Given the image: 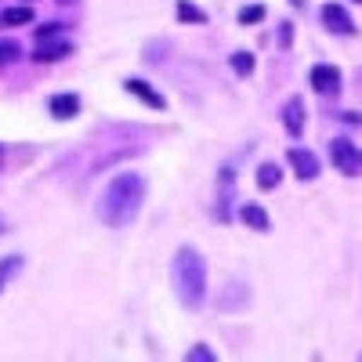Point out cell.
<instances>
[{"label":"cell","mask_w":362,"mask_h":362,"mask_svg":"<svg viewBox=\"0 0 362 362\" xmlns=\"http://www.w3.org/2000/svg\"><path fill=\"white\" fill-rule=\"evenodd\" d=\"M232 177H235V174H232V167H225V170H221V192H218V199H221V203H218V218H221V221H228V218H232V214H228V199H232Z\"/></svg>","instance_id":"13"},{"label":"cell","mask_w":362,"mask_h":362,"mask_svg":"<svg viewBox=\"0 0 362 362\" xmlns=\"http://www.w3.org/2000/svg\"><path fill=\"white\" fill-rule=\"evenodd\" d=\"M312 87L319 95H337L341 90V69L337 66H312Z\"/></svg>","instance_id":"7"},{"label":"cell","mask_w":362,"mask_h":362,"mask_svg":"<svg viewBox=\"0 0 362 362\" xmlns=\"http://www.w3.org/2000/svg\"><path fill=\"white\" fill-rule=\"evenodd\" d=\"M124 87L131 90V95H134V98H141L145 105H153V109H167V102H163V95H156V90H153V87H148L145 80H138V76H131V80H127Z\"/></svg>","instance_id":"10"},{"label":"cell","mask_w":362,"mask_h":362,"mask_svg":"<svg viewBox=\"0 0 362 362\" xmlns=\"http://www.w3.org/2000/svg\"><path fill=\"white\" fill-rule=\"evenodd\" d=\"M290 167L300 181H315L319 177V156L312 153V148H290Z\"/></svg>","instance_id":"6"},{"label":"cell","mask_w":362,"mask_h":362,"mask_svg":"<svg viewBox=\"0 0 362 362\" xmlns=\"http://www.w3.org/2000/svg\"><path fill=\"white\" fill-rule=\"evenodd\" d=\"M22 261H25V257H18V254H11V257L0 261V290H4V286L18 276V272H22Z\"/></svg>","instance_id":"14"},{"label":"cell","mask_w":362,"mask_h":362,"mask_svg":"<svg viewBox=\"0 0 362 362\" xmlns=\"http://www.w3.org/2000/svg\"><path fill=\"white\" fill-rule=\"evenodd\" d=\"M185 358H189V362H214L218 355H214V351H210L206 344H196V348H192V351H189Z\"/></svg>","instance_id":"20"},{"label":"cell","mask_w":362,"mask_h":362,"mask_svg":"<svg viewBox=\"0 0 362 362\" xmlns=\"http://www.w3.org/2000/svg\"><path fill=\"white\" fill-rule=\"evenodd\" d=\"M4 228H8V221H4V218H0V235H4Z\"/></svg>","instance_id":"23"},{"label":"cell","mask_w":362,"mask_h":362,"mask_svg":"<svg viewBox=\"0 0 362 362\" xmlns=\"http://www.w3.org/2000/svg\"><path fill=\"white\" fill-rule=\"evenodd\" d=\"M141 203H145V177L141 174H116L105 192L98 196V218L109 228H127L138 214H141Z\"/></svg>","instance_id":"1"},{"label":"cell","mask_w":362,"mask_h":362,"mask_svg":"<svg viewBox=\"0 0 362 362\" xmlns=\"http://www.w3.org/2000/svg\"><path fill=\"white\" fill-rule=\"evenodd\" d=\"M261 18H264V8H261V4L239 11V22H243V25H254V22H261Z\"/></svg>","instance_id":"19"},{"label":"cell","mask_w":362,"mask_h":362,"mask_svg":"<svg viewBox=\"0 0 362 362\" xmlns=\"http://www.w3.org/2000/svg\"><path fill=\"white\" fill-rule=\"evenodd\" d=\"M283 127L290 131V138H300L305 134V98H286L283 105Z\"/></svg>","instance_id":"8"},{"label":"cell","mask_w":362,"mask_h":362,"mask_svg":"<svg viewBox=\"0 0 362 362\" xmlns=\"http://www.w3.org/2000/svg\"><path fill=\"white\" fill-rule=\"evenodd\" d=\"M0 22L4 25H29L33 22V11L29 8H8V11H0Z\"/></svg>","instance_id":"16"},{"label":"cell","mask_w":362,"mask_h":362,"mask_svg":"<svg viewBox=\"0 0 362 362\" xmlns=\"http://www.w3.org/2000/svg\"><path fill=\"white\" fill-rule=\"evenodd\" d=\"M73 54V44L62 37H51V40H37L33 47V62H62V58Z\"/></svg>","instance_id":"5"},{"label":"cell","mask_w":362,"mask_h":362,"mask_svg":"<svg viewBox=\"0 0 362 362\" xmlns=\"http://www.w3.org/2000/svg\"><path fill=\"white\" fill-rule=\"evenodd\" d=\"M18 54H22V47H18L15 40H0V69L11 66V62H18Z\"/></svg>","instance_id":"18"},{"label":"cell","mask_w":362,"mask_h":362,"mask_svg":"<svg viewBox=\"0 0 362 362\" xmlns=\"http://www.w3.org/2000/svg\"><path fill=\"white\" fill-rule=\"evenodd\" d=\"M329 160L344 177H358L362 174V148L351 145L348 138H334L329 141Z\"/></svg>","instance_id":"3"},{"label":"cell","mask_w":362,"mask_h":362,"mask_svg":"<svg viewBox=\"0 0 362 362\" xmlns=\"http://www.w3.org/2000/svg\"><path fill=\"white\" fill-rule=\"evenodd\" d=\"M290 29H293L290 22H283V25H279V44H283V47H290V37H293Z\"/></svg>","instance_id":"22"},{"label":"cell","mask_w":362,"mask_h":362,"mask_svg":"<svg viewBox=\"0 0 362 362\" xmlns=\"http://www.w3.org/2000/svg\"><path fill=\"white\" fill-rule=\"evenodd\" d=\"M355 4H362V0H355Z\"/></svg>","instance_id":"25"},{"label":"cell","mask_w":362,"mask_h":362,"mask_svg":"<svg viewBox=\"0 0 362 362\" xmlns=\"http://www.w3.org/2000/svg\"><path fill=\"white\" fill-rule=\"evenodd\" d=\"M174 11H177V18H181V22H196V25H199V22H206V11H199V8L192 4V0H177V8H174Z\"/></svg>","instance_id":"15"},{"label":"cell","mask_w":362,"mask_h":362,"mask_svg":"<svg viewBox=\"0 0 362 362\" xmlns=\"http://www.w3.org/2000/svg\"><path fill=\"white\" fill-rule=\"evenodd\" d=\"M0 29H4V22H0Z\"/></svg>","instance_id":"26"},{"label":"cell","mask_w":362,"mask_h":362,"mask_svg":"<svg viewBox=\"0 0 362 362\" xmlns=\"http://www.w3.org/2000/svg\"><path fill=\"white\" fill-rule=\"evenodd\" d=\"M0 163H4V145H0Z\"/></svg>","instance_id":"24"},{"label":"cell","mask_w":362,"mask_h":362,"mask_svg":"<svg viewBox=\"0 0 362 362\" xmlns=\"http://www.w3.org/2000/svg\"><path fill=\"white\" fill-rule=\"evenodd\" d=\"M232 69H235L239 76H250V73H254V54H250V51H235V54H232Z\"/></svg>","instance_id":"17"},{"label":"cell","mask_w":362,"mask_h":362,"mask_svg":"<svg viewBox=\"0 0 362 362\" xmlns=\"http://www.w3.org/2000/svg\"><path fill=\"white\" fill-rule=\"evenodd\" d=\"M322 25L329 29V33H337V37H355V33H358L355 22H351V15H348L341 4H326V8H322Z\"/></svg>","instance_id":"4"},{"label":"cell","mask_w":362,"mask_h":362,"mask_svg":"<svg viewBox=\"0 0 362 362\" xmlns=\"http://www.w3.org/2000/svg\"><path fill=\"white\" fill-rule=\"evenodd\" d=\"M239 218H243V225H247V228H254V232H268V228H272L268 210H264V206H257V203H243Z\"/></svg>","instance_id":"9"},{"label":"cell","mask_w":362,"mask_h":362,"mask_svg":"<svg viewBox=\"0 0 362 362\" xmlns=\"http://www.w3.org/2000/svg\"><path fill=\"white\" fill-rule=\"evenodd\" d=\"M47 109H51L54 119H73V116L80 112V98H76V95H54V98L47 102Z\"/></svg>","instance_id":"11"},{"label":"cell","mask_w":362,"mask_h":362,"mask_svg":"<svg viewBox=\"0 0 362 362\" xmlns=\"http://www.w3.org/2000/svg\"><path fill=\"white\" fill-rule=\"evenodd\" d=\"M358 358H362V355H358Z\"/></svg>","instance_id":"27"},{"label":"cell","mask_w":362,"mask_h":362,"mask_svg":"<svg viewBox=\"0 0 362 362\" xmlns=\"http://www.w3.org/2000/svg\"><path fill=\"white\" fill-rule=\"evenodd\" d=\"M279 181H283V170H279V163H261V167H257V189H261V192L279 189Z\"/></svg>","instance_id":"12"},{"label":"cell","mask_w":362,"mask_h":362,"mask_svg":"<svg viewBox=\"0 0 362 362\" xmlns=\"http://www.w3.org/2000/svg\"><path fill=\"white\" fill-rule=\"evenodd\" d=\"M170 276H174V290H177V297H181V305L196 312L203 300H206V261L199 257V250L181 247V250L174 254Z\"/></svg>","instance_id":"2"},{"label":"cell","mask_w":362,"mask_h":362,"mask_svg":"<svg viewBox=\"0 0 362 362\" xmlns=\"http://www.w3.org/2000/svg\"><path fill=\"white\" fill-rule=\"evenodd\" d=\"M62 29H66V25H58V22H44V25L37 29V40H51V37H62Z\"/></svg>","instance_id":"21"}]
</instances>
